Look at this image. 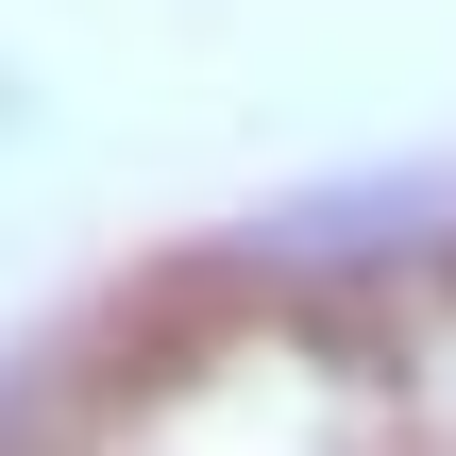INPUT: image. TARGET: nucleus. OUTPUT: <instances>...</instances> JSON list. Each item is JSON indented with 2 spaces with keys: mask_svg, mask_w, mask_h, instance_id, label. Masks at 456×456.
Instances as JSON below:
<instances>
[{
  "mask_svg": "<svg viewBox=\"0 0 456 456\" xmlns=\"http://www.w3.org/2000/svg\"><path fill=\"white\" fill-rule=\"evenodd\" d=\"M338 456H456V288L372 305L338 372Z\"/></svg>",
  "mask_w": 456,
  "mask_h": 456,
  "instance_id": "1",
  "label": "nucleus"
},
{
  "mask_svg": "<svg viewBox=\"0 0 456 456\" xmlns=\"http://www.w3.org/2000/svg\"><path fill=\"white\" fill-rule=\"evenodd\" d=\"M0 135H17V85H0Z\"/></svg>",
  "mask_w": 456,
  "mask_h": 456,
  "instance_id": "2",
  "label": "nucleus"
},
{
  "mask_svg": "<svg viewBox=\"0 0 456 456\" xmlns=\"http://www.w3.org/2000/svg\"><path fill=\"white\" fill-rule=\"evenodd\" d=\"M51 456H85V440H51Z\"/></svg>",
  "mask_w": 456,
  "mask_h": 456,
  "instance_id": "3",
  "label": "nucleus"
}]
</instances>
